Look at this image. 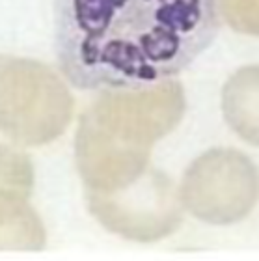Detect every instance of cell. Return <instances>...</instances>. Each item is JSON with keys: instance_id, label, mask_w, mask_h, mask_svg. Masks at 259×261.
Masks as SVG:
<instances>
[{"instance_id": "8992f818", "label": "cell", "mask_w": 259, "mask_h": 261, "mask_svg": "<svg viewBox=\"0 0 259 261\" xmlns=\"http://www.w3.org/2000/svg\"><path fill=\"white\" fill-rule=\"evenodd\" d=\"M34 166L27 153L0 144V250L39 252L43 222L30 205Z\"/></svg>"}, {"instance_id": "52a82bcc", "label": "cell", "mask_w": 259, "mask_h": 261, "mask_svg": "<svg viewBox=\"0 0 259 261\" xmlns=\"http://www.w3.org/2000/svg\"><path fill=\"white\" fill-rule=\"evenodd\" d=\"M222 112L239 138L259 147V65L235 71L222 90Z\"/></svg>"}, {"instance_id": "ba28073f", "label": "cell", "mask_w": 259, "mask_h": 261, "mask_svg": "<svg viewBox=\"0 0 259 261\" xmlns=\"http://www.w3.org/2000/svg\"><path fill=\"white\" fill-rule=\"evenodd\" d=\"M233 30L259 38V0H216Z\"/></svg>"}, {"instance_id": "277c9868", "label": "cell", "mask_w": 259, "mask_h": 261, "mask_svg": "<svg viewBox=\"0 0 259 261\" xmlns=\"http://www.w3.org/2000/svg\"><path fill=\"white\" fill-rule=\"evenodd\" d=\"M179 198L201 222L229 226L248 217L259 201V170L237 149H211L185 172Z\"/></svg>"}, {"instance_id": "5b68a950", "label": "cell", "mask_w": 259, "mask_h": 261, "mask_svg": "<svg viewBox=\"0 0 259 261\" xmlns=\"http://www.w3.org/2000/svg\"><path fill=\"white\" fill-rule=\"evenodd\" d=\"M181 198L170 177L149 168L127 189L88 194V207L101 226L138 243H155L181 226Z\"/></svg>"}, {"instance_id": "6da1fadb", "label": "cell", "mask_w": 259, "mask_h": 261, "mask_svg": "<svg viewBox=\"0 0 259 261\" xmlns=\"http://www.w3.org/2000/svg\"><path fill=\"white\" fill-rule=\"evenodd\" d=\"M218 28L216 0H54V50L65 79L81 90L172 79Z\"/></svg>"}, {"instance_id": "3957f363", "label": "cell", "mask_w": 259, "mask_h": 261, "mask_svg": "<svg viewBox=\"0 0 259 261\" xmlns=\"http://www.w3.org/2000/svg\"><path fill=\"white\" fill-rule=\"evenodd\" d=\"M75 101L49 65L0 55V133L21 146L56 140L71 123Z\"/></svg>"}, {"instance_id": "7a4b0ae2", "label": "cell", "mask_w": 259, "mask_h": 261, "mask_svg": "<svg viewBox=\"0 0 259 261\" xmlns=\"http://www.w3.org/2000/svg\"><path fill=\"white\" fill-rule=\"evenodd\" d=\"M185 107L183 86L173 79L105 90L76 129V168L88 191L110 194L140 179L155 142L179 125Z\"/></svg>"}]
</instances>
